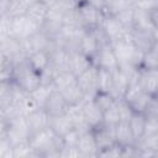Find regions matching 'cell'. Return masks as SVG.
I'll list each match as a JSON object with an SVG mask.
<instances>
[{
  "label": "cell",
  "instance_id": "obj_1",
  "mask_svg": "<svg viewBox=\"0 0 158 158\" xmlns=\"http://www.w3.org/2000/svg\"><path fill=\"white\" fill-rule=\"evenodd\" d=\"M32 149L35 151L37 158H52L58 157L64 147L63 138L56 135L49 127L40 132L32 133L28 139Z\"/></svg>",
  "mask_w": 158,
  "mask_h": 158
},
{
  "label": "cell",
  "instance_id": "obj_2",
  "mask_svg": "<svg viewBox=\"0 0 158 158\" xmlns=\"http://www.w3.org/2000/svg\"><path fill=\"white\" fill-rule=\"evenodd\" d=\"M17 85L27 90L28 93L33 91L36 88H38L42 84V78L41 73L33 69L30 63L27 62V58L17 62L15 67V74L12 79Z\"/></svg>",
  "mask_w": 158,
  "mask_h": 158
},
{
  "label": "cell",
  "instance_id": "obj_3",
  "mask_svg": "<svg viewBox=\"0 0 158 158\" xmlns=\"http://www.w3.org/2000/svg\"><path fill=\"white\" fill-rule=\"evenodd\" d=\"M153 95H151L149 93L144 91L138 83H132L130 84V86L127 88L126 93L123 94V100L131 106V109L135 112H139V114H146L147 109L149 107L152 100H153Z\"/></svg>",
  "mask_w": 158,
  "mask_h": 158
},
{
  "label": "cell",
  "instance_id": "obj_4",
  "mask_svg": "<svg viewBox=\"0 0 158 158\" xmlns=\"http://www.w3.org/2000/svg\"><path fill=\"white\" fill-rule=\"evenodd\" d=\"M78 14L80 17L81 26L86 31H93L101 27L105 16L102 10L90 1H84L78 4Z\"/></svg>",
  "mask_w": 158,
  "mask_h": 158
},
{
  "label": "cell",
  "instance_id": "obj_5",
  "mask_svg": "<svg viewBox=\"0 0 158 158\" xmlns=\"http://www.w3.org/2000/svg\"><path fill=\"white\" fill-rule=\"evenodd\" d=\"M101 30L104 31V33L107 37V40L110 41V43L130 37V32H131V30L127 28L125 25H122L121 21L114 15L104 16V20L101 23Z\"/></svg>",
  "mask_w": 158,
  "mask_h": 158
},
{
  "label": "cell",
  "instance_id": "obj_6",
  "mask_svg": "<svg viewBox=\"0 0 158 158\" xmlns=\"http://www.w3.org/2000/svg\"><path fill=\"white\" fill-rule=\"evenodd\" d=\"M0 54L11 58L15 63L27 58V54L25 53V49H23L22 41L11 36L0 38Z\"/></svg>",
  "mask_w": 158,
  "mask_h": 158
},
{
  "label": "cell",
  "instance_id": "obj_7",
  "mask_svg": "<svg viewBox=\"0 0 158 158\" xmlns=\"http://www.w3.org/2000/svg\"><path fill=\"white\" fill-rule=\"evenodd\" d=\"M40 30V26H37L35 22H32L26 15L25 16H19V17H12L11 21V30H10V36L15 37L17 40H25Z\"/></svg>",
  "mask_w": 158,
  "mask_h": 158
},
{
  "label": "cell",
  "instance_id": "obj_8",
  "mask_svg": "<svg viewBox=\"0 0 158 158\" xmlns=\"http://www.w3.org/2000/svg\"><path fill=\"white\" fill-rule=\"evenodd\" d=\"M93 63L99 68H105L109 70H115L118 67V60L110 42L101 44L98 53L93 58Z\"/></svg>",
  "mask_w": 158,
  "mask_h": 158
},
{
  "label": "cell",
  "instance_id": "obj_9",
  "mask_svg": "<svg viewBox=\"0 0 158 158\" xmlns=\"http://www.w3.org/2000/svg\"><path fill=\"white\" fill-rule=\"evenodd\" d=\"M98 73H99V67L93 64L90 68H88L85 72H83L80 75L77 77L78 85L84 91L88 99L93 98L98 91Z\"/></svg>",
  "mask_w": 158,
  "mask_h": 158
},
{
  "label": "cell",
  "instance_id": "obj_10",
  "mask_svg": "<svg viewBox=\"0 0 158 158\" xmlns=\"http://www.w3.org/2000/svg\"><path fill=\"white\" fill-rule=\"evenodd\" d=\"M22 44H23L25 53L28 56V54H31L33 52H38V51H49L54 43L41 30H38L30 37L22 40Z\"/></svg>",
  "mask_w": 158,
  "mask_h": 158
},
{
  "label": "cell",
  "instance_id": "obj_11",
  "mask_svg": "<svg viewBox=\"0 0 158 158\" xmlns=\"http://www.w3.org/2000/svg\"><path fill=\"white\" fill-rule=\"evenodd\" d=\"M77 148L80 153V157L89 158V157H98L99 156V146L95 138V135L93 130H88L85 132H81Z\"/></svg>",
  "mask_w": 158,
  "mask_h": 158
},
{
  "label": "cell",
  "instance_id": "obj_12",
  "mask_svg": "<svg viewBox=\"0 0 158 158\" xmlns=\"http://www.w3.org/2000/svg\"><path fill=\"white\" fill-rule=\"evenodd\" d=\"M48 52H49V57H51L49 65L56 73L69 70V56H70L69 51H67L64 47L54 43Z\"/></svg>",
  "mask_w": 158,
  "mask_h": 158
},
{
  "label": "cell",
  "instance_id": "obj_13",
  "mask_svg": "<svg viewBox=\"0 0 158 158\" xmlns=\"http://www.w3.org/2000/svg\"><path fill=\"white\" fill-rule=\"evenodd\" d=\"M81 109H83V112H84L85 121H86L88 126L90 127V130H94V128H96V127H99L100 125L104 123V112L95 104L93 98L86 99L81 104Z\"/></svg>",
  "mask_w": 158,
  "mask_h": 158
},
{
  "label": "cell",
  "instance_id": "obj_14",
  "mask_svg": "<svg viewBox=\"0 0 158 158\" xmlns=\"http://www.w3.org/2000/svg\"><path fill=\"white\" fill-rule=\"evenodd\" d=\"M43 109L47 111V114L51 116V117H54V116H60V115H64L67 114L68 109H69V105L68 102L65 101L64 96L58 91V90H53L49 95V98L47 99Z\"/></svg>",
  "mask_w": 158,
  "mask_h": 158
},
{
  "label": "cell",
  "instance_id": "obj_15",
  "mask_svg": "<svg viewBox=\"0 0 158 158\" xmlns=\"http://www.w3.org/2000/svg\"><path fill=\"white\" fill-rule=\"evenodd\" d=\"M130 37L135 47L142 51L143 53L151 51L156 42L154 31H149V30H133L132 28L130 32Z\"/></svg>",
  "mask_w": 158,
  "mask_h": 158
},
{
  "label": "cell",
  "instance_id": "obj_16",
  "mask_svg": "<svg viewBox=\"0 0 158 158\" xmlns=\"http://www.w3.org/2000/svg\"><path fill=\"white\" fill-rule=\"evenodd\" d=\"M138 85L153 96H158V69H139Z\"/></svg>",
  "mask_w": 158,
  "mask_h": 158
},
{
  "label": "cell",
  "instance_id": "obj_17",
  "mask_svg": "<svg viewBox=\"0 0 158 158\" xmlns=\"http://www.w3.org/2000/svg\"><path fill=\"white\" fill-rule=\"evenodd\" d=\"M49 14V4L46 0H33L28 10L26 12V16L35 22L37 26H42V23L47 20Z\"/></svg>",
  "mask_w": 158,
  "mask_h": 158
},
{
  "label": "cell",
  "instance_id": "obj_18",
  "mask_svg": "<svg viewBox=\"0 0 158 158\" xmlns=\"http://www.w3.org/2000/svg\"><path fill=\"white\" fill-rule=\"evenodd\" d=\"M26 121H27V125H28L31 135H32V133H36V132L48 128L51 116L47 114V111L43 107H40V109L32 111L31 114H28L26 116Z\"/></svg>",
  "mask_w": 158,
  "mask_h": 158
},
{
  "label": "cell",
  "instance_id": "obj_19",
  "mask_svg": "<svg viewBox=\"0 0 158 158\" xmlns=\"http://www.w3.org/2000/svg\"><path fill=\"white\" fill-rule=\"evenodd\" d=\"M93 59L90 57H88L86 54L75 51V52H70L69 56V70L75 75H80L83 72H85L88 68H90L93 65Z\"/></svg>",
  "mask_w": 158,
  "mask_h": 158
},
{
  "label": "cell",
  "instance_id": "obj_20",
  "mask_svg": "<svg viewBox=\"0 0 158 158\" xmlns=\"http://www.w3.org/2000/svg\"><path fill=\"white\" fill-rule=\"evenodd\" d=\"M114 128H115V126H109V125L102 123L99 127L93 130L96 142H98V146H99V152L116 143Z\"/></svg>",
  "mask_w": 158,
  "mask_h": 158
},
{
  "label": "cell",
  "instance_id": "obj_21",
  "mask_svg": "<svg viewBox=\"0 0 158 158\" xmlns=\"http://www.w3.org/2000/svg\"><path fill=\"white\" fill-rule=\"evenodd\" d=\"M114 133H115V141L118 146L121 147H126V146H131V144H137L133 133L131 131L130 123L126 121H120L115 128H114Z\"/></svg>",
  "mask_w": 158,
  "mask_h": 158
},
{
  "label": "cell",
  "instance_id": "obj_22",
  "mask_svg": "<svg viewBox=\"0 0 158 158\" xmlns=\"http://www.w3.org/2000/svg\"><path fill=\"white\" fill-rule=\"evenodd\" d=\"M40 30L53 42L57 43L60 38H62V33H63V22L57 21V20H52V19H47L42 26L40 27Z\"/></svg>",
  "mask_w": 158,
  "mask_h": 158
},
{
  "label": "cell",
  "instance_id": "obj_23",
  "mask_svg": "<svg viewBox=\"0 0 158 158\" xmlns=\"http://www.w3.org/2000/svg\"><path fill=\"white\" fill-rule=\"evenodd\" d=\"M132 28L133 30H149V31H154V27H153V23H152V20H151L149 11H146V10H143L141 7L135 6Z\"/></svg>",
  "mask_w": 158,
  "mask_h": 158
},
{
  "label": "cell",
  "instance_id": "obj_24",
  "mask_svg": "<svg viewBox=\"0 0 158 158\" xmlns=\"http://www.w3.org/2000/svg\"><path fill=\"white\" fill-rule=\"evenodd\" d=\"M67 116L72 121L74 128L79 130L80 132H85V131L90 130V127L88 126V123L85 121L81 105H72V106H69V109L67 111Z\"/></svg>",
  "mask_w": 158,
  "mask_h": 158
},
{
  "label": "cell",
  "instance_id": "obj_25",
  "mask_svg": "<svg viewBox=\"0 0 158 158\" xmlns=\"http://www.w3.org/2000/svg\"><path fill=\"white\" fill-rule=\"evenodd\" d=\"M27 62L30 63V65L36 69L37 72L42 73L43 70H46L49 64H51V57H49V52L48 51H38V52H33L31 54L27 56Z\"/></svg>",
  "mask_w": 158,
  "mask_h": 158
},
{
  "label": "cell",
  "instance_id": "obj_26",
  "mask_svg": "<svg viewBox=\"0 0 158 158\" xmlns=\"http://www.w3.org/2000/svg\"><path fill=\"white\" fill-rule=\"evenodd\" d=\"M49 128L58 136L63 137L64 135H67L69 131H72L74 128L72 121L69 120V117L67 116V114L60 115V116H54L51 117L49 121Z\"/></svg>",
  "mask_w": 158,
  "mask_h": 158
},
{
  "label": "cell",
  "instance_id": "obj_27",
  "mask_svg": "<svg viewBox=\"0 0 158 158\" xmlns=\"http://www.w3.org/2000/svg\"><path fill=\"white\" fill-rule=\"evenodd\" d=\"M59 93L64 96V99H65V101L68 102L69 106H72V105H81L88 99L86 95L84 94V91L78 85V83L75 85H73V86H69L68 89H65L63 91H59Z\"/></svg>",
  "mask_w": 158,
  "mask_h": 158
},
{
  "label": "cell",
  "instance_id": "obj_28",
  "mask_svg": "<svg viewBox=\"0 0 158 158\" xmlns=\"http://www.w3.org/2000/svg\"><path fill=\"white\" fill-rule=\"evenodd\" d=\"M77 83H78L77 81V77L70 70L59 72V73L56 74V77L53 79V86L58 91H63V90L68 89L69 86L75 85Z\"/></svg>",
  "mask_w": 158,
  "mask_h": 158
},
{
  "label": "cell",
  "instance_id": "obj_29",
  "mask_svg": "<svg viewBox=\"0 0 158 158\" xmlns=\"http://www.w3.org/2000/svg\"><path fill=\"white\" fill-rule=\"evenodd\" d=\"M131 131L133 133V137L136 139V142L138 143L144 135V126H146V115L144 114H139V112H135L131 117V120L128 121Z\"/></svg>",
  "mask_w": 158,
  "mask_h": 158
},
{
  "label": "cell",
  "instance_id": "obj_30",
  "mask_svg": "<svg viewBox=\"0 0 158 158\" xmlns=\"http://www.w3.org/2000/svg\"><path fill=\"white\" fill-rule=\"evenodd\" d=\"M16 63L5 56L0 54V81H10L14 79Z\"/></svg>",
  "mask_w": 158,
  "mask_h": 158
},
{
  "label": "cell",
  "instance_id": "obj_31",
  "mask_svg": "<svg viewBox=\"0 0 158 158\" xmlns=\"http://www.w3.org/2000/svg\"><path fill=\"white\" fill-rule=\"evenodd\" d=\"M93 100L101 109L102 112H105L106 110H109L117 101V99L111 93H109V91H96L95 95L93 96Z\"/></svg>",
  "mask_w": 158,
  "mask_h": 158
},
{
  "label": "cell",
  "instance_id": "obj_32",
  "mask_svg": "<svg viewBox=\"0 0 158 158\" xmlns=\"http://www.w3.org/2000/svg\"><path fill=\"white\" fill-rule=\"evenodd\" d=\"M31 2H32L31 0H9L7 16L10 17L25 16Z\"/></svg>",
  "mask_w": 158,
  "mask_h": 158
},
{
  "label": "cell",
  "instance_id": "obj_33",
  "mask_svg": "<svg viewBox=\"0 0 158 158\" xmlns=\"http://www.w3.org/2000/svg\"><path fill=\"white\" fill-rule=\"evenodd\" d=\"M112 72L105 68H99L98 73V91H111L112 89Z\"/></svg>",
  "mask_w": 158,
  "mask_h": 158
},
{
  "label": "cell",
  "instance_id": "obj_34",
  "mask_svg": "<svg viewBox=\"0 0 158 158\" xmlns=\"http://www.w3.org/2000/svg\"><path fill=\"white\" fill-rule=\"evenodd\" d=\"M54 90V86L51 84H41L38 88H36L33 91H31L32 98L36 100V102L40 105V107H43L47 99L49 98L51 93Z\"/></svg>",
  "mask_w": 158,
  "mask_h": 158
},
{
  "label": "cell",
  "instance_id": "obj_35",
  "mask_svg": "<svg viewBox=\"0 0 158 158\" xmlns=\"http://www.w3.org/2000/svg\"><path fill=\"white\" fill-rule=\"evenodd\" d=\"M37 157L28 141L20 142L12 147V158H33Z\"/></svg>",
  "mask_w": 158,
  "mask_h": 158
},
{
  "label": "cell",
  "instance_id": "obj_36",
  "mask_svg": "<svg viewBox=\"0 0 158 158\" xmlns=\"http://www.w3.org/2000/svg\"><path fill=\"white\" fill-rule=\"evenodd\" d=\"M153 136H158V115L147 114L143 137H153Z\"/></svg>",
  "mask_w": 158,
  "mask_h": 158
},
{
  "label": "cell",
  "instance_id": "obj_37",
  "mask_svg": "<svg viewBox=\"0 0 158 158\" xmlns=\"http://www.w3.org/2000/svg\"><path fill=\"white\" fill-rule=\"evenodd\" d=\"M116 102H117V101H116ZM120 121H121V118H120L117 104H115L114 106H111L109 110H106V111L104 112V123H105V125L116 126Z\"/></svg>",
  "mask_w": 158,
  "mask_h": 158
},
{
  "label": "cell",
  "instance_id": "obj_38",
  "mask_svg": "<svg viewBox=\"0 0 158 158\" xmlns=\"http://www.w3.org/2000/svg\"><path fill=\"white\" fill-rule=\"evenodd\" d=\"M141 69H158V56L152 49L143 54Z\"/></svg>",
  "mask_w": 158,
  "mask_h": 158
},
{
  "label": "cell",
  "instance_id": "obj_39",
  "mask_svg": "<svg viewBox=\"0 0 158 158\" xmlns=\"http://www.w3.org/2000/svg\"><path fill=\"white\" fill-rule=\"evenodd\" d=\"M133 11H135V6H130V7H126L123 9L122 11H120L118 14L114 15L116 16L122 25H125L127 28H132V22H133Z\"/></svg>",
  "mask_w": 158,
  "mask_h": 158
},
{
  "label": "cell",
  "instance_id": "obj_40",
  "mask_svg": "<svg viewBox=\"0 0 158 158\" xmlns=\"http://www.w3.org/2000/svg\"><path fill=\"white\" fill-rule=\"evenodd\" d=\"M116 104H117V109H118V114H120L121 121L128 122V121L131 120L132 115L135 114V111L131 109V106H130L123 99H118Z\"/></svg>",
  "mask_w": 158,
  "mask_h": 158
},
{
  "label": "cell",
  "instance_id": "obj_41",
  "mask_svg": "<svg viewBox=\"0 0 158 158\" xmlns=\"http://www.w3.org/2000/svg\"><path fill=\"white\" fill-rule=\"evenodd\" d=\"M80 135H81V132H80L79 130H77V128H73V130L69 131L67 135H64V136L62 137V138H63L64 147H77Z\"/></svg>",
  "mask_w": 158,
  "mask_h": 158
},
{
  "label": "cell",
  "instance_id": "obj_42",
  "mask_svg": "<svg viewBox=\"0 0 158 158\" xmlns=\"http://www.w3.org/2000/svg\"><path fill=\"white\" fill-rule=\"evenodd\" d=\"M98 157H122V147L118 146L117 143H115V144L100 151Z\"/></svg>",
  "mask_w": 158,
  "mask_h": 158
},
{
  "label": "cell",
  "instance_id": "obj_43",
  "mask_svg": "<svg viewBox=\"0 0 158 158\" xmlns=\"http://www.w3.org/2000/svg\"><path fill=\"white\" fill-rule=\"evenodd\" d=\"M11 21H12V17H10L7 15L0 16V38L10 36Z\"/></svg>",
  "mask_w": 158,
  "mask_h": 158
},
{
  "label": "cell",
  "instance_id": "obj_44",
  "mask_svg": "<svg viewBox=\"0 0 158 158\" xmlns=\"http://www.w3.org/2000/svg\"><path fill=\"white\" fill-rule=\"evenodd\" d=\"M80 157V153L77 147H63L59 153V158H75Z\"/></svg>",
  "mask_w": 158,
  "mask_h": 158
},
{
  "label": "cell",
  "instance_id": "obj_45",
  "mask_svg": "<svg viewBox=\"0 0 158 158\" xmlns=\"http://www.w3.org/2000/svg\"><path fill=\"white\" fill-rule=\"evenodd\" d=\"M157 6H158V0H142L137 5V7H141V9L146 10V11H152Z\"/></svg>",
  "mask_w": 158,
  "mask_h": 158
},
{
  "label": "cell",
  "instance_id": "obj_46",
  "mask_svg": "<svg viewBox=\"0 0 158 158\" xmlns=\"http://www.w3.org/2000/svg\"><path fill=\"white\" fill-rule=\"evenodd\" d=\"M149 15H151V20H152L154 31H158V6L154 7L152 11H149Z\"/></svg>",
  "mask_w": 158,
  "mask_h": 158
},
{
  "label": "cell",
  "instance_id": "obj_47",
  "mask_svg": "<svg viewBox=\"0 0 158 158\" xmlns=\"http://www.w3.org/2000/svg\"><path fill=\"white\" fill-rule=\"evenodd\" d=\"M126 1H127V2H128L131 6H137V5H138V4H139L142 0H126Z\"/></svg>",
  "mask_w": 158,
  "mask_h": 158
},
{
  "label": "cell",
  "instance_id": "obj_48",
  "mask_svg": "<svg viewBox=\"0 0 158 158\" xmlns=\"http://www.w3.org/2000/svg\"><path fill=\"white\" fill-rule=\"evenodd\" d=\"M152 51L158 56V40H156V42H154V44H153V47H152Z\"/></svg>",
  "mask_w": 158,
  "mask_h": 158
},
{
  "label": "cell",
  "instance_id": "obj_49",
  "mask_svg": "<svg viewBox=\"0 0 158 158\" xmlns=\"http://www.w3.org/2000/svg\"><path fill=\"white\" fill-rule=\"evenodd\" d=\"M77 4H80V2H84V1H89V0H74Z\"/></svg>",
  "mask_w": 158,
  "mask_h": 158
}]
</instances>
